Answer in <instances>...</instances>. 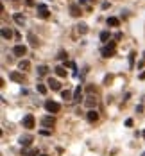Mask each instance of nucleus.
Masks as SVG:
<instances>
[{
  "label": "nucleus",
  "instance_id": "obj_1",
  "mask_svg": "<svg viewBox=\"0 0 145 156\" xmlns=\"http://www.w3.org/2000/svg\"><path fill=\"white\" fill-rule=\"evenodd\" d=\"M45 110L48 113H59L61 106H59V102H54V101H47L45 102Z\"/></svg>",
  "mask_w": 145,
  "mask_h": 156
},
{
  "label": "nucleus",
  "instance_id": "obj_2",
  "mask_svg": "<svg viewBox=\"0 0 145 156\" xmlns=\"http://www.w3.org/2000/svg\"><path fill=\"white\" fill-rule=\"evenodd\" d=\"M100 54H102V58H111L113 54H115V41H111L108 47L102 49V50H100Z\"/></svg>",
  "mask_w": 145,
  "mask_h": 156
},
{
  "label": "nucleus",
  "instance_id": "obj_3",
  "mask_svg": "<svg viewBox=\"0 0 145 156\" xmlns=\"http://www.w3.org/2000/svg\"><path fill=\"white\" fill-rule=\"evenodd\" d=\"M54 124H56L54 117H43L41 119V126L43 128H54Z\"/></svg>",
  "mask_w": 145,
  "mask_h": 156
},
{
  "label": "nucleus",
  "instance_id": "obj_4",
  "mask_svg": "<svg viewBox=\"0 0 145 156\" xmlns=\"http://www.w3.org/2000/svg\"><path fill=\"white\" fill-rule=\"evenodd\" d=\"M23 128H27V129H32L34 128V117L32 115L23 117Z\"/></svg>",
  "mask_w": 145,
  "mask_h": 156
},
{
  "label": "nucleus",
  "instance_id": "obj_5",
  "mask_svg": "<svg viewBox=\"0 0 145 156\" xmlns=\"http://www.w3.org/2000/svg\"><path fill=\"white\" fill-rule=\"evenodd\" d=\"M25 52H27V47L25 45H16L13 49V54L14 56H25Z\"/></svg>",
  "mask_w": 145,
  "mask_h": 156
},
{
  "label": "nucleus",
  "instance_id": "obj_6",
  "mask_svg": "<svg viewBox=\"0 0 145 156\" xmlns=\"http://www.w3.org/2000/svg\"><path fill=\"white\" fill-rule=\"evenodd\" d=\"M84 106H86V108H90V110H93V108L97 106V99L93 97V95H90V97L84 101Z\"/></svg>",
  "mask_w": 145,
  "mask_h": 156
},
{
  "label": "nucleus",
  "instance_id": "obj_7",
  "mask_svg": "<svg viewBox=\"0 0 145 156\" xmlns=\"http://www.w3.org/2000/svg\"><path fill=\"white\" fill-rule=\"evenodd\" d=\"M38 15H39L41 18H48V9H47V6L39 4V6H38Z\"/></svg>",
  "mask_w": 145,
  "mask_h": 156
},
{
  "label": "nucleus",
  "instance_id": "obj_8",
  "mask_svg": "<svg viewBox=\"0 0 145 156\" xmlns=\"http://www.w3.org/2000/svg\"><path fill=\"white\" fill-rule=\"evenodd\" d=\"M47 85H48V88H52V90H59L61 88V83L57 79H52V77L47 81Z\"/></svg>",
  "mask_w": 145,
  "mask_h": 156
},
{
  "label": "nucleus",
  "instance_id": "obj_9",
  "mask_svg": "<svg viewBox=\"0 0 145 156\" xmlns=\"http://www.w3.org/2000/svg\"><path fill=\"white\" fill-rule=\"evenodd\" d=\"M86 119H88V122H95V120L99 119V113H97L95 110H90V111L86 113Z\"/></svg>",
  "mask_w": 145,
  "mask_h": 156
},
{
  "label": "nucleus",
  "instance_id": "obj_10",
  "mask_svg": "<svg viewBox=\"0 0 145 156\" xmlns=\"http://www.w3.org/2000/svg\"><path fill=\"white\" fill-rule=\"evenodd\" d=\"M70 15H72V16H75V18L81 16V7H79L77 4H72V6H70Z\"/></svg>",
  "mask_w": 145,
  "mask_h": 156
},
{
  "label": "nucleus",
  "instance_id": "obj_11",
  "mask_svg": "<svg viewBox=\"0 0 145 156\" xmlns=\"http://www.w3.org/2000/svg\"><path fill=\"white\" fill-rule=\"evenodd\" d=\"M11 81H14V83H23V76L20 74V72H11Z\"/></svg>",
  "mask_w": 145,
  "mask_h": 156
},
{
  "label": "nucleus",
  "instance_id": "obj_12",
  "mask_svg": "<svg viewBox=\"0 0 145 156\" xmlns=\"http://www.w3.org/2000/svg\"><path fill=\"white\" fill-rule=\"evenodd\" d=\"M2 38L4 40H11L13 38V31L7 29V27H2Z\"/></svg>",
  "mask_w": 145,
  "mask_h": 156
},
{
  "label": "nucleus",
  "instance_id": "obj_13",
  "mask_svg": "<svg viewBox=\"0 0 145 156\" xmlns=\"http://www.w3.org/2000/svg\"><path fill=\"white\" fill-rule=\"evenodd\" d=\"M18 68L25 72V70H29V68H30V63H29L27 59H22V61H20V63H18Z\"/></svg>",
  "mask_w": 145,
  "mask_h": 156
},
{
  "label": "nucleus",
  "instance_id": "obj_14",
  "mask_svg": "<svg viewBox=\"0 0 145 156\" xmlns=\"http://www.w3.org/2000/svg\"><path fill=\"white\" fill-rule=\"evenodd\" d=\"M108 25H111V27H118V25H120V20L115 18V16H109V18H108Z\"/></svg>",
  "mask_w": 145,
  "mask_h": 156
},
{
  "label": "nucleus",
  "instance_id": "obj_15",
  "mask_svg": "<svg viewBox=\"0 0 145 156\" xmlns=\"http://www.w3.org/2000/svg\"><path fill=\"white\" fill-rule=\"evenodd\" d=\"M27 38H29V41H30V45H32V47H38L39 45V41H38V38L32 34V33H29L27 34Z\"/></svg>",
  "mask_w": 145,
  "mask_h": 156
},
{
  "label": "nucleus",
  "instance_id": "obj_16",
  "mask_svg": "<svg viewBox=\"0 0 145 156\" xmlns=\"http://www.w3.org/2000/svg\"><path fill=\"white\" fill-rule=\"evenodd\" d=\"M13 18H14V22H16L18 25H23V24H25V18H23V15H20V13H16Z\"/></svg>",
  "mask_w": 145,
  "mask_h": 156
},
{
  "label": "nucleus",
  "instance_id": "obj_17",
  "mask_svg": "<svg viewBox=\"0 0 145 156\" xmlns=\"http://www.w3.org/2000/svg\"><path fill=\"white\" fill-rule=\"evenodd\" d=\"M54 70H56V74H57L59 77H66V68H65V67H56Z\"/></svg>",
  "mask_w": 145,
  "mask_h": 156
},
{
  "label": "nucleus",
  "instance_id": "obj_18",
  "mask_svg": "<svg viewBox=\"0 0 145 156\" xmlns=\"http://www.w3.org/2000/svg\"><path fill=\"white\" fill-rule=\"evenodd\" d=\"M77 31H79V34H86L88 33V25L86 24H79L77 25Z\"/></svg>",
  "mask_w": 145,
  "mask_h": 156
},
{
  "label": "nucleus",
  "instance_id": "obj_19",
  "mask_svg": "<svg viewBox=\"0 0 145 156\" xmlns=\"http://www.w3.org/2000/svg\"><path fill=\"white\" fill-rule=\"evenodd\" d=\"M81 95H82V88H81V86H77V88H75V92H74V101H81Z\"/></svg>",
  "mask_w": 145,
  "mask_h": 156
},
{
  "label": "nucleus",
  "instance_id": "obj_20",
  "mask_svg": "<svg viewBox=\"0 0 145 156\" xmlns=\"http://www.w3.org/2000/svg\"><path fill=\"white\" fill-rule=\"evenodd\" d=\"M47 72H48V67H45V65L38 67V76H47Z\"/></svg>",
  "mask_w": 145,
  "mask_h": 156
},
{
  "label": "nucleus",
  "instance_id": "obj_21",
  "mask_svg": "<svg viewBox=\"0 0 145 156\" xmlns=\"http://www.w3.org/2000/svg\"><path fill=\"white\" fill-rule=\"evenodd\" d=\"M30 140H32L30 137H22V138H20V144H22V145H25V147H27V145H30Z\"/></svg>",
  "mask_w": 145,
  "mask_h": 156
},
{
  "label": "nucleus",
  "instance_id": "obj_22",
  "mask_svg": "<svg viewBox=\"0 0 145 156\" xmlns=\"http://www.w3.org/2000/svg\"><path fill=\"white\" fill-rule=\"evenodd\" d=\"M63 99H66V101H74V93L68 92V90H65V92H63Z\"/></svg>",
  "mask_w": 145,
  "mask_h": 156
},
{
  "label": "nucleus",
  "instance_id": "obj_23",
  "mask_svg": "<svg viewBox=\"0 0 145 156\" xmlns=\"http://www.w3.org/2000/svg\"><path fill=\"white\" fill-rule=\"evenodd\" d=\"M23 154H25V156H36V154H38V151H36V149H25V151H23Z\"/></svg>",
  "mask_w": 145,
  "mask_h": 156
},
{
  "label": "nucleus",
  "instance_id": "obj_24",
  "mask_svg": "<svg viewBox=\"0 0 145 156\" xmlns=\"http://www.w3.org/2000/svg\"><path fill=\"white\" fill-rule=\"evenodd\" d=\"M36 88H38V92L41 93V95H45V93H47V86H45V85H38Z\"/></svg>",
  "mask_w": 145,
  "mask_h": 156
},
{
  "label": "nucleus",
  "instance_id": "obj_25",
  "mask_svg": "<svg viewBox=\"0 0 145 156\" xmlns=\"http://www.w3.org/2000/svg\"><path fill=\"white\" fill-rule=\"evenodd\" d=\"M100 40H102V41H108V40H109V33H108V31L100 33Z\"/></svg>",
  "mask_w": 145,
  "mask_h": 156
},
{
  "label": "nucleus",
  "instance_id": "obj_26",
  "mask_svg": "<svg viewBox=\"0 0 145 156\" xmlns=\"http://www.w3.org/2000/svg\"><path fill=\"white\" fill-rule=\"evenodd\" d=\"M134 56H136L134 52H131V54H129V67H131V68H133V65H134Z\"/></svg>",
  "mask_w": 145,
  "mask_h": 156
},
{
  "label": "nucleus",
  "instance_id": "obj_27",
  "mask_svg": "<svg viewBox=\"0 0 145 156\" xmlns=\"http://www.w3.org/2000/svg\"><path fill=\"white\" fill-rule=\"evenodd\" d=\"M57 58H59V59H66V52H59Z\"/></svg>",
  "mask_w": 145,
  "mask_h": 156
},
{
  "label": "nucleus",
  "instance_id": "obj_28",
  "mask_svg": "<svg viewBox=\"0 0 145 156\" xmlns=\"http://www.w3.org/2000/svg\"><path fill=\"white\" fill-rule=\"evenodd\" d=\"M126 126H127V128L133 126V119H127V120H126Z\"/></svg>",
  "mask_w": 145,
  "mask_h": 156
},
{
  "label": "nucleus",
  "instance_id": "obj_29",
  "mask_svg": "<svg viewBox=\"0 0 145 156\" xmlns=\"http://www.w3.org/2000/svg\"><path fill=\"white\" fill-rule=\"evenodd\" d=\"M115 40H122V33H117L115 34Z\"/></svg>",
  "mask_w": 145,
  "mask_h": 156
},
{
  "label": "nucleus",
  "instance_id": "obj_30",
  "mask_svg": "<svg viewBox=\"0 0 145 156\" xmlns=\"http://www.w3.org/2000/svg\"><path fill=\"white\" fill-rule=\"evenodd\" d=\"M79 2H81V6H84V4L88 2V0H79Z\"/></svg>",
  "mask_w": 145,
  "mask_h": 156
},
{
  "label": "nucleus",
  "instance_id": "obj_31",
  "mask_svg": "<svg viewBox=\"0 0 145 156\" xmlns=\"http://www.w3.org/2000/svg\"><path fill=\"white\" fill-rule=\"evenodd\" d=\"M140 79H145V72H143V74H142V76H140Z\"/></svg>",
  "mask_w": 145,
  "mask_h": 156
},
{
  "label": "nucleus",
  "instance_id": "obj_32",
  "mask_svg": "<svg viewBox=\"0 0 145 156\" xmlns=\"http://www.w3.org/2000/svg\"><path fill=\"white\" fill-rule=\"evenodd\" d=\"M143 59H145V52H143Z\"/></svg>",
  "mask_w": 145,
  "mask_h": 156
},
{
  "label": "nucleus",
  "instance_id": "obj_33",
  "mask_svg": "<svg viewBox=\"0 0 145 156\" xmlns=\"http://www.w3.org/2000/svg\"><path fill=\"white\" fill-rule=\"evenodd\" d=\"M41 156H47V154H41Z\"/></svg>",
  "mask_w": 145,
  "mask_h": 156
},
{
  "label": "nucleus",
  "instance_id": "obj_34",
  "mask_svg": "<svg viewBox=\"0 0 145 156\" xmlns=\"http://www.w3.org/2000/svg\"><path fill=\"white\" fill-rule=\"evenodd\" d=\"M142 156H145V153H143V154H142Z\"/></svg>",
  "mask_w": 145,
  "mask_h": 156
}]
</instances>
